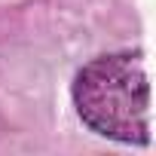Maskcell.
<instances>
[{
  "instance_id": "1",
  "label": "cell",
  "mask_w": 156,
  "mask_h": 156,
  "mask_svg": "<svg viewBox=\"0 0 156 156\" xmlns=\"http://www.w3.org/2000/svg\"><path fill=\"white\" fill-rule=\"evenodd\" d=\"M73 104L80 119L104 138L122 144L150 141V86L138 52L89 61L73 80Z\"/></svg>"
}]
</instances>
